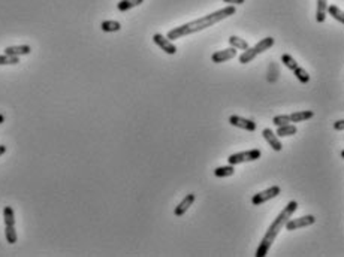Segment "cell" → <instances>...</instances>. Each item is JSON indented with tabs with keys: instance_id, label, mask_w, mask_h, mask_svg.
<instances>
[{
	"instance_id": "cell-1",
	"label": "cell",
	"mask_w": 344,
	"mask_h": 257,
	"mask_svg": "<svg viewBox=\"0 0 344 257\" xmlns=\"http://www.w3.org/2000/svg\"><path fill=\"white\" fill-rule=\"evenodd\" d=\"M235 15V6L234 5H229L223 9H219L213 14H208L202 16V18H198L195 21H190V23H186L183 26H178L175 29H172L168 31V39L169 41H174V39H180V38H184V36H188V35H193V33H198L201 30H205L208 29L217 23H220L221 20L228 18V16H232Z\"/></svg>"
},
{
	"instance_id": "cell-2",
	"label": "cell",
	"mask_w": 344,
	"mask_h": 257,
	"mask_svg": "<svg viewBox=\"0 0 344 257\" xmlns=\"http://www.w3.org/2000/svg\"><path fill=\"white\" fill-rule=\"evenodd\" d=\"M297 210H298V202H295V200H292V202H289V203L286 205V207L283 208V211L277 215V218H275V220L271 223V226L268 227L265 236L262 238V241H261L259 247H257V250H256V254H254L256 257H265V256L268 254V251H269L272 242L275 241V238H277V235L280 233V230L284 227L286 221L295 214Z\"/></svg>"
},
{
	"instance_id": "cell-3",
	"label": "cell",
	"mask_w": 344,
	"mask_h": 257,
	"mask_svg": "<svg viewBox=\"0 0 344 257\" xmlns=\"http://www.w3.org/2000/svg\"><path fill=\"white\" fill-rule=\"evenodd\" d=\"M274 42H275L274 38H265V39L259 41V44H256L254 46H251V48L249 46L247 49H244V53L238 57L239 63H241V64L250 63L251 60L256 59V56H259V54L265 53V51H268V49L274 45Z\"/></svg>"
},
{
	"instance_id": "cell-4",
	"label": "cell",
	"mask_w": 344,
	"mask_h": 257,
	"mask_svg": "<svg viewBox=\"0 0 344 257\" xmlns=\"http://www.w3.org/2000/svg\"><path fill=\"white\" fill-rule=\"evenodd\" d=\"M281 63L287 67V69H290L292 72L295 74V76L298 78V81L301 82V84H307L308 81H310V75H308V72L305 71V69H302L301 66H298V63H297V60L292 57V56H289V54H283L281 56Z\"/></svg>"
},
{
	"instance_id": "cell-5",
	"label": "cell",
	"mask_w": 344,
	"mask_h": 257,
	"mask_svg": "<svg viewBox=\"0 0 344 257\" xmlns=\"http://www.w3.org/2000/svg\"><path fill=\"white\" fill-rule=\"evenodd\" d=\"M262 156L261 150H250V151H243V152H236V154H231L228 157V162L229 165L235 166V165H239V163H246V162H254V160H259Z\"/></svg>"
},
{
	"instance_id": "cell-6",
	"label": "cell",
	"mask_w": 344,
	"mask_h": 257,
	"mask_svg": "<svg viewBox=\"0 0 344 257\" xmlns=\"http://www.w3.org/2000/svg\"><path fill=\"white\" fill-rule=\"evenodd\" d=\"M280 193H281V188H280L279 185H274V187L266 188V190H264V192H261V193L253 195V197H251V203L256 205V207H259V205L265 203L266 200L277 197Z\"/></svg>"
},
{
	"instance_id": "cell-7",
	"label": "cell",
	"mask_w": 344,
	"mask_h": 257,
	"mask_svg": "<svg viewBox=\"0 0 344 257\" xmlns=\"http://www.w3.org/2000/svg\"><path fill=\"white\" fill-rule=\"evenodd\" d=\"M316 223V218L314 215H304V217H299V218H289L286 221V230L292 232V230H297V229H301V227H307V226H312Z\"/></svg>"
},
{
	"instance_id": "cell-8",
	"label": "cell",
	"mask_w": 344,
	"mask_h": 257,
	"mask_svg": "<svg viewBox=\"0 0 344 257\" xmlns=\"http://www.w3.org/2000/svg\"><path fill=\"white\" fill-rule=\"evenodd\" d=\"M153 41H154V44H156L159 48H162L166 54L174 56V54L177 53V46L172 44L168 38H165L163 35H160V33H156V35L153 36Z\"/></svg>"
},
{
	"instance_id": "cell-9",
	"label": "cell",
	"mask_w": 344,
	"mask_h": 257,
	"mask_svg": "<svg viewBox=\"0 0 344 257\" xmlns=\"http://www.w3.org/2000/svg\"><path fill=\"white\" fill-rule=\"evenodd\" d=\"M229 123L235 127H239V129H244L247 132H254L257 129V124L253 121V120H247V118H243L239 115H232L229 118Z\"/></svg>"
},
{
	"instance_id": "cell-10",
	"label": "cell",
	"mask_w": 344,
	"mask_h": 257,
	"mask_svg": "<svg viewBox=\"0 0 344 257\" xmlns=\"http://www.w3.org/2000/svg\"><path fill=\"white\" fill-rule=\"evenodd\" d=\"M236 48L231 46V48H226V49H223V51H216V53L211 56V60L213 63H225L228 60H232L236 57Z\"/></svg>"
},
{
	"instance_id": "cell-11",
	"label": "cell",
	"mask_w": 344,
	"mask_h": 257,
	"mask_svg": "<svg viewBox=\"0 0 344 257\" xmlns=\"http://www.w3.org/2000/svg\"><path fill=\"white\" fill-rule=\"evenodd\" d=\"M195 199H196V196H195V193H188L178 205H177V207H175V210H174V214L177 215V217H181L188 208H190L192 207V205H193V202H195Z\"/></svg>"
},
{
	"instance_id": "cell-12",
	"label": "cell",
	"mask_w": 344,
	"mask_h": 257,
	"mask_svg": "<svg viewBox=\"0 0 344 257\" xmlns=\"http://www.w3.org/2000/svg\"><path fill=\"white\" fill-rule=\"evenodd\" d=\"M262 135H264V138L266 139V142L271 145V148L274 151H281L283 150V144L280 142V139L277 138V135H275L271 129H264Z\"/></svg>"
},
{
	"instance_id": "cell-13",
	"label": "cell",
	"mask_w": 344,
	"mask_h": 257,
	"mask_svg": "<svg viewBox=\"0 0 344 257\" xmlns=\"http://www.w3.org/2000/svg\"><path fill=\"white\" fill-rule=\"evenodd\" d=\"M31 53V48L29 45H16V46H8L5 48V54L8 56H15V57H20V56H27Z\"/></svg>"
},
{
	"instance_id": "cell-14",
	"label": "cell",
	"mask_w": 344,
	"mask_h": 257,
	"mask_svg": "<svg viewBox=\"0 0 344 257\" xmlns=\"http://www.w3.org/2000/svg\"><path fill=\"white\" fill-rule=\"evenodd\" d=\"M313 117H314L313 111H298V112L290 114L289 120H290V123H301V121H305V120H310Z\"/></svg>"
},
{
	"instance_id": "cell-15",
	"label": "cell",
	"mask_w": 344,
	"mask_h": 257,
	"mask_svg": "<svg viewBox=\"0 0 344 257\" xmlns=\"http://www.w3.org/2000/svg\"><path fill=\"white\" fill-rule=\"evenodd\" d=\"M326 6H328V0H317V9H316L317 23H323L326 20Z\"/></svg>"
},
{
	"instance_id": "cell-16",
	"label": "cell",
	"mask_w": 344,
	"mask_h": 257,
	"mask_svg": "<svg viewBox=\"0 0 344 257\" xmlns=\"http://www.w3.org/2000/svg\"><path fill=\"white\" fill-rule=\"evenodd\" d=\"M144 2V0H122V2H118L117 8L120 12H126L132 8H136V6H140L141 3Z\"/></svg>"
},
{
	"instance_id": "cell-17",
	"label": "cell",
	"mask_w": 344,
	"mask_h": 257,
	"mask_svg": "<svg viewBox=\"0 0 344 257\" xmlns=\"http://www.w3.org/2000/svg\"><path fill=\"white\" fill-rule=\"evenodd\" d=\"M298 129L297 126L294 124H284V126H279V130H277V135L280 138H286V136H292V135H297Z\"/></svg>"
},
{
	"instance_id": "cell-18",
	"label": "cell",
	"mask_w": 344,
	"mask_h": 257,
	"mask_svg": "<svg viewBox=\"0 0 344 257\" xmlns=\"http://www.w3.org/2000/svg\"><path fill=\"white\" fill-rule=\"evenodd\" d=\"M3 220H5V227H14L15 226V214L12 207H5L3 208Z\"/></svg>"
},
{
	"instance_id": "cell-19",
	"label": "cell",
	"mask_w": 344,
	"mask_h": 257,
	"mask_svg": "<svg viewBox=\"0 0 344 257\" xmlns=\"http://www.w3.org/2000/svg\"><path fill=\"white\" fill-rule=\"evenodd\" d=\"M235 174V167L232 165L229 166H220L214 170V175L219 178H225V177H232Z\"/></svg>"
},
{
	"instance_id": "cell-20",
	"label": "cell",
	"mask_w": 344,
	"mask_h": 257,
	"mask_svg": "<svg viewBox=\"0 0 344 257\" xmlns=\"http://www.w3.org/2000/svg\"><path fill=\"white\" fill-rule=\"evenodd\" d=\"M326 12H328L331 16H334L337 21L344 23V14H343V11H341L338 6H335V5H328V6H326Z\"/></svg>"
},
{
	"instance_id": "cell-21",
	"label": "cell",
	"mask_w": 344,
	"mask_h": 257,
	"mask_svg": "<svg viewBox=\"0 0 344 257\" xmlns=\"http://www.w3.org/2000/svg\"><path fill=\"white\" fill-rule=\"evenodd\" d=\"M229 45L236 48V49H247L249 48V42L243 38H239V36H231L229 38Z\"/></svg>"
},
{
	"instance_id": "cell-22",
	"label": "cell",
	"mask_w": 344,
	"mask_h": 257,
	"mask_svg": "<svg viewBox=\"0 0 344 257\" xmlns=\"http://www.w3.org/2000/svg\"><path fill=\"white\" fill-rule=\"evenodd\" d=\"M100 29L107 33H112V31H118L120 29H122V24H120L118 21H103L100 24Z\"/></svg>"
},
{
	"instance_id": "cell-23",
	"label": "cell",
	"mask_w": 344,
	"mask_h": 257,
	"mask_svg": "<svg viewBox=\"0 0 344 257\" xmlns=\"http://www.w3.org/2000/svg\"><path fill=\"white\" fill-rule=\"evenodd\" d=\"M16 63H20L18 57H15V56H8V54H3V56H0V66H8V64H16Z\"/></svg>"
},
{
	"instance_id": "cell-24",
	"label": "cell",
	"mask_w": 344,
	"mask_h": 257,
	"mask_svg": "<svg viewBox=\"0 0 344 257\" xmlns=\"http://www.w3.org/2000/svg\"><path fill=\"white\" fill-rule=\"evenodd\" d=\"M272 123L279 127V126L289 124V123H290V120H289V115H277V117H274V118H272Z\"/></svg>"
},
{
	"instance_id": "cell-25",
	"label": "cell",
	"mask_w": 344,
	"mask_h": 257,
	"mask_svg": "<svg viewBox=\"0 0 344 257\" xmlns=\"http://www.w3.org/2000/svg\"><path fill=\"white\" fill-rule=\"evenodd\" d=\"M225 3H229V5H243L246 0H223Z\"/></svg>"
},
{
	"instance_id": "cell-26",
	"label": "cell",
	"mask_w": 344,
	"mask_h": 257,
	"mask_svg": "<svg viewBox=\"0 0 344 257\" xmlns=\"http://www.w3.org/2000/svg\"><path fill=\"white\" fill-rule=\"evenodd\" d=\"M334 129L335 130H343L344 129V120H338V121H335Z\"/></svg>"
},
{
	"instance_id": "cell-27",
	"label": "cell",
	"mask_w": 344,
	"mask_h": 257,
	"mask_svg": "<svg viewBox=\"0 0 344 257\" xmlns=\"http://www.w3.org/2000/svg\"><path fill=\"white\" fill-rule=\"evenodd\" d=\"M5 152H6V147H5V145H0V156H3Z\"/></svg>"
},
{
	"instance_id": "cell-28",
	"label": "cell",
	"mask_w": 344,
	"mask_h": 257,
	"mask_svg": "<svg viewBox=\"0 0 344 257\" xmlns=\"http://www.w3.org/2000/svg\"><path fill=\"white\" fill-rule=\"evenodd\" d=\"M5 121V115L3 114H0V124H2Z\"/></svg>"
}]
</instances>
